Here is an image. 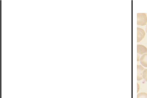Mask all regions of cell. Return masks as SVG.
I'll list each match as a JSON object with an SVG mask.
<instances>
[{
    "label": "cell",
    "instance_id": "8",
    "mask_svg": "<svg viewBox=\"0 0 147 98\" xmlns=\"http://www.w3.org/2000/svg\"><path fill=\"white\" fill-rule=\"evenodd\" d=\"M140 90V86L139 85V84L138 83H137V92H138Z\"/></svg>",
    "mask_w": 147,
    "mask_h": 98
},
{
    "label": "cell",
    "instance_id": "4",
    "mask_svg": "<svg viewBox=\"0 0 147 98\" xmlns=\"http://www.w3.org/2000/svg\"><path fill=\"white\" fill-rule=\"evenodd\" d=\"M137 53L138 54L142 55L147 53V48L144 45H137Z\"/></svg>",
    "mask_w": 147,
    "mask_h": 98
},
{
    "label": "cell",
    "instance_id": "6",
    "mask_svg": "<svg viewBox=\"0 0 147 98\" xmlns=\"http://www.w3.org/2000/svg\"><path fill=\"white\" fill-rule=\"evenodd\" d=\"M137 98H147V93L144 92L139 93L137 95Z\"/></svg>",
    "mask_w": 147,
    "mask_h": 98
},
{
    "label": "cell",
    "instance_id": "2",
    "mask_svg": "<svg viewBox=\"0 0 147 98\" xmlns=\"http://www.w3.org/2000/svg\"><path fill=\"white\" fill-rule=\"evenodd\" d=\"M145 36V33L143 29L137 28V42L138 43L143 39Z\"/></svg>",
    "mask_w": 147,
    "mask_h": 98
},
{
    "label": "cell",
    "instance_id": "9",
    "mask_svg": "<svg viewBox=\"0 0 147 98\" xmlns=\"http://www.w3.org/2000/svg\"><path fill=\"white\" fill-rule=\"evenodd\" d=\"M140 56L138 54H137V61H140Z\"/></svg>",
    "mask_w": 147,
    "mask_h": 98
},
{
    "label": "cell",
    "instance_id": "1",
    "mask_svg": "<svg viewBox=\"0 0 147 98\" xmlns=\"http://www.w3.org/2000/svg\"><path fill=\"white\" fill-rule=\"evenodd\" d=\"M147 23V16L146 13H139L137 14V24L144 26Z\"/></svg>",
    "mask_w": 147,
    "mask_h": 98
},
{
    "label": "cell",
    "instance_id": "3",
    "mask_svg": "<svg viewBox=\"0 0 147 98\" xmlns=\"http://www.w3.org/2000/svg\"><path fill=\"white\" fill-rule=\"evenodd\" d=\"M144 70V68L141 65H137V80L138 81L141 80L142 78V73Z\"/></svg>",
    "mask_w": 147,
    "mask_h": 98
},
{
    "label": "cell",
    "instance_id": "7",
    "mask_svg": "<svg viewBox=\"0 0 147 98\" xmlns=\"http://www.w3.org/2000/svg\"><path fill=\"white\" fill-rule=\"evenodd\" d=\"M142 78L144 81L147 82V69H144L142 73Z\"/></svg>",
    "mask_w": 147,
    "mask_h": 98
},
{
    "label": "cell",
    "instance_id": "10",
    "mask_svg": "<svg viewBox=\"0 0 147 98\" xmlns=\"http://www.w3.org/2000/svg\"><path fill=\"white\" fill-rule=\"evenodd\" d=\"M146 33H147V24L146 26Z\"/></svg>",
    "mask_w": 147,
    "mask_h": 98
},
{
    "label": "cell",
    "instance_id": "5",
    "mask_svg": "<svg viewBox=\"0 0 147 98\" xmlns=\"http://www.w3.org/2000/svg\"><path fill=\"white\" fill-rule=\"evenodd\" d=\"M140 61L142 65L147 67V53L143 55L140 58Z\"/></svg>",
    "mask_w": 147,
    "mask_h": 98
}]
</instances>
